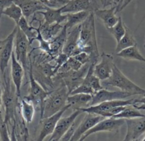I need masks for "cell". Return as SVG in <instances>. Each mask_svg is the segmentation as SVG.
<instances>
[{
	"label": "cell",
	"instance_id": "1",
	"mask_svg": "<svg viewBox=\"0 0 145 141\" xmlns=\"http://www.w3.org/2000/svg\"><path fill=\"white\" fill-rule=\"evenodd\" d=\"M2 100L5 110V122L12 126V131H14L16 118L17 116V108H19V96L16 93V88L7 71L2 75ZM2 80V79H1Z\"/></svg>",
	"mask_w": 145,
	"mask_h": 141
},
{
	"label": "cell",
	"instance_id": "2",
	"mask_svg": "<svg viewBox=\"0 0 145 141\" xmlns=\"http://www.w3.org/2000/svg\"><path fill=\"white\" fill-rule=\"evenodd\" d=\"M80 52H86L90 56V64H97L100 54L96 39L94 12H90L87 19L81 24L76 54Z\"/></svg>",
	"mask_w": 145,
	"mask_h": 141
},
{
	"label": "cell",
	"instance_id": "3",
	"mask_svg": "<svg viewBox=\"0 0 145 141\" xmlns=\"http://www.w3.org/2000/svg\"><path fill=\"white\" fill-rule=\"evenodd\" d=\"M68 96L69 92L63 83L58 89L51 91V93L44 100L41 119L51 116L66 106Z\"/></svg>",
	"mask_w": 145,
	"mask_h": 141
},
{
	"label": "cell",
	"instance_id": "4",
	"mask_svg": "<svg viewBox=\"0 0 145 141\" xmlns=\"http://www.w3.org/2000/svg\"><path fill=\"white\" fill-rule=\"evenodd\" d=\"M102 81H103L102 83L106 85V86L118 88L122 91L130 93L132 96L145 95V89L139 87L134 82L129 80L125 74H123V73L115 64H114L111 76L107 79Z\"/></svg>",
	"mask_w": 145,
	"mask_h": 141
},
{
	"label": "cell",
	"instance_id": "5",
	"mask_svg": "<svg viewBox=\"0 0 145 141\" xmlns=\"http://www.w3.org/2000/svg\"><path fill=\"white\" fill-rule=\"evenodd\" d=\"M29 81H30V89H29V93L28 96H24V98L27 101L30 102L35 108H39L41 113L42 112L43 106L45 99L47 96L51 93V91H46L36 81L33 76V65H32V61L31 58V55L29 54Z\"/></svg>",
	"mask_w": 145,
	"mask_h": 141
},
{
	"label": "cell",
	"instance_id": "6",
	"mask_svg": "<svg viewBox=\"0 0 145 141\" xmlns=\"http://www.w3.org/2000/svg\"><path fill=\"white\" fill-rule=\"evenodd\" d=\"M30 42L26 35L17 26L16 34L14 38V54L17 61L22 64L25 71V75L27 76L28 62L29 61V47Z\"/></svg>",
	"mask_w": 145,
	"mask_h": 141
},
{
	"label": "cell",
	"instance_id": "7",
	"mask_svg": "<svg viewBox=\"0 0 145 141\" xmlns=\"http://www.w3.org/2000/svg\"><path fill=\"white\" fill-rule=\"evenodd\" d=\"M90 65V63H87L78 71H71L66 73H56V76L60 78L61 81L66 86L70 94L83 81Z\"/></svg>",
	"mask_w": 145,
	"mask_h": 141
},
{
	"label": "cell",
	"instance_id": "8",
	"mask_svg": "<svg viewBox=\"0 0 145 141\" xmlns=\"http://www.w3.org/2000/svg\"><path fill=\"white\" fill-rule=\"evenodd\" d=\"M17 30L16 24L13 31L4 40H0V73L4 74L8 67L13 53L14 38Z\"/></svg>",
	"mask_w": 145,
	"mask_h": 141
},
{
	"label": "cell",
	"instance_id": "9",
	"mask_svg": "<svg viewBox=\"0 0 145 141\" xmlns=\"http://www.w3.org/2000/svg\"><path fill=\"white\" fill-rule=\"evenodd\" d=\"M125 123V119L115 118H105L103 120L97 123L95 126H93L91 129L86 132L83 136L80 138V140H84L88 137L96 132H117L120 127H122Z\"/></svg>",
	"mask_w": 145,
	"mask_h": 141
},
{
	"label": "cell",
	"instance_id": "10",
	"mask_svg": "<svg viewBox=\"0 0 145 141\" xmlns=\"http://www.w3.org/2000/svg\"><path fill=\"white\" fill-rule=\"evenodd\" d=\"M134 99L125 100V99H119V100H109V101H104L98 104L90 106L87 108H83L80 109L83 113H93L96 115H101L104 118H107V114L111 108H115L117 106H129L132 105Z\"/></svg>",
	"mask_w": 145,
	"mask_h": 141
},
{
	"label": "cell",
	"instance_id": "11",
	"mask_svg": "<svg viewBox=\"0 0 145 141\" xmlns=\"http://www.w3.org/2000/svg\"><path fill=\"white\" fill-rule=\"evenodd\" d=\"M101 7L100 0H70L65 6L61 7V12L63 14L83 11L94 12L97 9H100Z\"/></svg>",
	"mask_w": 145,
	"mask_h": 141
},
{
	"label": "cell",
	"instance_id": "12",
	"mask_svg": "<svg viewBox=\"0 0 145 141\" xmlns=\"http://www.w3.org/2000/svg\"><path fill=\"white\" fill-rule=\"evenodd\" d=\"M69 108H71V105H67L66 106L57 112L56 113L51 115V116L46 117V118H43L41 119V131H40L39 135L38 137V140H43L45 139L48 135H51L54 132V129L56 128L57 123L59 121L60 118L62 117V115L65 113L66 111H68Z\"/></svg>",
	"mask_w": 145,
	"mask_h": 141
},
{
	"label": "cell",
	"instance_id": "13",
	"mask_svg": "<svg viewBox=\"0 0 145 141\" xmlns=\"http://www.w3.org/2000/svg\"><path fill=\"white\" fill-rule=\"evenodd\" d=\"M127 133L124 140H138L145 133V115L138 118L125 119Z\"/></svg>",
	"mask_w": 145,
	"mask_h": 141
},
{
	"label": "cell",
	"instance_id": "14",
	"mask_svg": "<svg viewBox=\"0 0 145 141\" xmlns=\"http://www.w3.org/2000/svg\"><path fill=\"white\" fill-rule=\"evenodd\" d=\"M83 112L80 110H74V112L68 116L64 118L61 117L57 123L55 129L51 134V138H49V140H60L65 132L69 130L78 117Z\"/></svg>",
	"mask_w": 145,
	"mask_h": 141
},
{
	"label": "cell",
	"instance_id": "15",
	"mask_svg": "<svg viewBox=\"0 0 145 141\" xmlns=\"http://www.w3.org/2000/svg\"><path fill=\"white\" fill-rule=\"evenodd\" d=\"M86 113V115L83 118V120L80 121L71 140H80V138L87 131L91 129L100 121L105 118L101 115H96V114L88 113Z\"/></svg>",
	"mask_w": 145,
	"mask_h": 141
},
{
	"label": "cell",
	"instance_id": "16",
	"mask_svg": "<svg viewBox=\"0 0 145 141\" xmlns=\"http://www.w3.org/2000/svg\"><path fill=\"white\" fill-rule=\"evenodd\" d=\"M80 27L81 24L67 31L66 39L63 47L62 52L66 54L68 57L75 56L77 54Z\"/></svg>",
	"mask_w": 145,
	"mask_h": 141
},
{
	"label": "cell",
	"instance_id": "17",
	"mask_svg": "<svg viewBox=\"0 0 145 141\" xmlns=\"http://www.w3.org/2000/svg\"><path fill=\"white\" fill-rule=\"evenodd\" d=\"M114 64L112 55L103 52L100 62L94 66V74L101 81L106 80L112 74Z\"/></svg>",
	"mask_w": 145,
	"mask_h": 141
},
{
	"label": "cell",
	"instance_id": "18",
	"mask_svg": "<svg viewBox=\"0 0 145 141\" xmlns=\"http://www.w3.org/2000/svg\"><path fill=\"white\" fill-rule=\"evenodd\" d=\"M132 95L127 92L122 91H108L106 89H101L99 91L96 92L93 95L91 100L89 103L90 106L98 104L104 101H109V100H119V99H126Z\"/></svg>",
	"mask_w": 145,
	"mask_h": 141
},
{
	"label": "cell",
	"instance_id": "19",
	"mask_svg": "<svg viewBox=\"0 0 145 141\" xmlns=\"http://www.w3.org/2000/svg\"><path fill=\"white\" fill-rule=\"evenodd\" d=\"M25 74V71L22 64L17 61L15 56L14 51H13L11 58V78L14 85L16 88V93L19 98L22 97V86L23 78Z\"/></svg>",
	"mask_w": 145,
	"mask_h": 141
},
{
	"label": "cell",
	"instance_id": "20",
	"mask_svg": "<svg viewBox=\"0 0 145 141\" xmlns=\"http://www.w3.org/2000/svg\"><path fill=\"white\" fill-rule=\"evenodd\" d=\"M14 2L20 7L23 16L27 20L31 15L40 11L46 10L48 8L39 0H14Z\"/></svg>",
	"mask_w": 145,
	"mask_h": 141
},
{
	"label": "cell",
	"instance_id": "21",
	"mask_svg": "<svg viewBox=\"0 0 145 141\" xmlns=\"http://www.w3.org/2000/svg\"><path fill=\"white\" fill-rule=\"evenodd\" d=\"M116 7L113 6L110 9H99L95 11V16L103 22L106 29L111 28L118 22L119 16H117L115 12Z\"/></svg>",
	"mask_w": 145,
	"mask_h": 141
},
{
	"label": "cell",
	"instance_id": "22",
	"mask_svg": "<svg viewBox=\"0 0 145 141\" xmlns=\"http://www.w3.org/2000/svg\"><path fill=\"white\" fill-rule=\"evenodd\" d=\"M33 17V19L37 20L39 23V28H40V31H41L42 37H44V39L46 41H50L55 38L57 35L60 33L61 30H62L63 25H61L59 23H54L52 24H48L44 23L42 24L41 22L42 21L41 19H39L38 18H36V14Z\"/></svg>",
	"mask_w": 145,
	"mask_h": 141
},
{
	"label": "cell",
	"instance_id": "23",
	"mask_svg": "<svg viewBox=\"0 0 145 141\" xmlns=\"http://www.w3.org/2000/svg\"><path fill=\"white\" fill-rule=\"evenodd\" d=\"M39 14H41L44 16V23L48 24H52L54 23L61 24L66 21V14L64 15L60 9H52L47 8L44 11H40L37 12Z\"/></svg>",
	"mask_w": 145,
	"mask_h": 141
},
{
	"label": "cell",
	"instance_id": "24",
	"mask_svg": "<svg viewBox=\"0 0 145 141\" xmlns=\"http://www.w3.org/2000/svg\"><path fill=\"white\" fill-rule=\"evenodd\" d=\"M93 95L86 93H76L69 95L68 97V103L71 105V108L73 110H80L89 106Z\"/></svg>",
	"mask_w": 145,
	"mask_h": 141
},
{
	"label": "cell",
	"instance_id": "25",
	"mask_svg": "<svg viewBox=\"0 0 145 141\" xmlns=\"http://www.w3.org/2000/svg\"><path fill=\"white\" fill-rule=\"evenodd\" d=\"M90 12L87 11L75 12V13H66V23L64 24L67 31H69L74 26L83 23L88 18Z\"/></svg>",
	"mask_w": 145,
	"mask_h": 141
},
{
	"label": "cell",
	"instance_id": "26",
	"mask_svg": "<svg viewBox=\"0 0 145 141\" xmlns=\"http://www.w3.org/2000/svg\"><path fill=\"white\" fill-rule=\"evenodd\" d=\"M117 56L126 60H136L145 63V58L142 56L137 47V44L128 47L116 53Z\"/></svg>",
	"mask_w": 145,
	"mask_h": 141
},
{
	"label": "cell",
	"instance_id": "27",
	"mask_svg": "<svg viewBox=\"0 0 145 141\" xmlns=\"http://www.w3.org/2000/svg\"><path fill=\"white\" fill-rule=\"evenodd\" d=\"M21 101L19 105L21 115L25 122L27 124L31 123L33 119L35 114V106L30 102L25 100L24 98H20Z\"/></svg>",
	"mask_w": 145,
	"mask_h": 141
},
{
	"label": "cell",
	"instance_id": "28",
	"mask_svg": "<svg viewBox=\"0 0 145 141\" xmlns=\"http://www.w3.org/2000/svg\"><path fill=\"white\" fill-rule=\"evenodd\" d=\"M137 45V41L132 34V31L126 26V31L123 37L121 38V39L117 43L116 49H115V52H120L122 50L128 47H132V46Z\"/></svg>",
	"mask_w": 145,
	"mask_h": 141
},
{
	"label": "cell",
	"instance_id": "29",
	"mask_svg": "<svg viewBox=\"0 0 145 141\" xmlns=\"http://www.w3.org/2000/svg\"><path fill=\"white\" fill-rule=\"evenodd\" d=\"M145 115L137 108H135L132 105L127 106L125 109L122 110L120 113L117 115H114L112 118H121V119H131V118H138V117H142Z\"/></svg>",
	"mask_w": 145,
	"mask_h": 141
},
{
	"label": "cell",
	"instance_id": "30",
	"mask_svg": "<svg viewBox=\"0 0 145 141\" xmlns=\"http://www.w3.org/2000/svg\"><path fill=\"white\" fill-rule=\"evenodd\" d=\"M2 80H1V73H0V140H11L8 126L5 122V118L2 115Z\"/></svg>",
	"mask_w": 145,
	"mask_h": 141
},
{
	"label": "cell",
	"instance_id": "31",
	"mask_svg": "<svg viewBox=\"0 0 145 141\" xmlns=\"http://www.w3.org/2000/svg\"><path fill=\"white\" fill-rule=\"evenodd\" d=\"M17 26L23 31V33L26 35V37H27L29 42H30V44H31L33 41V39L36 37V31L33 29V26L29 24L28 20L24 16L21 18Z\"/></svg>",
	"mask_w": 145,
	"mask_h": 141
},
{
	"label": "cell",
	"instance_id": "32",
	"mask_svg": "<svg viewBox=\"0 0 145 141\" xmlns=\"http://www.w3.org/2000/svg\"><path fill=\"white\" fill-rule=\"evenodd\" d=\"M2 14L6 15L10 19H13L16 25L18 24L21 18L23 16V13H22L21 7L14 2L12 3L10 6L7 7L6 9H4L2 11Z\"/></svg>",
	"mask_w": 145,
	"mask_h": 141
},
{
	"label": "cell",
	"instance_id": "33",
	"mask_svg": "<svg viewBox=\"0 0 145 141\" xmlns=\"http://www.w3.org/2000/svg\"><path fill=\"white\" fill-rule=\"evenodd\" d=\"M107 30L108 31L109 33H110L112 37H114V39H115L116 42L118 43L125 33L126 26H125V24L123 23V21H122L121 16H119L118 22H117L112 27L107 29Z\"/></svg>",
	"mask_w": 145,
	"mask_h": 141
},
{
	"label": "cell",
	"instance_id": "34",
	"mask_svg": "<svg viewBox=\"0 0 145 141\" xmlns=\"http://www.w3.org/2000/svg\"><path fill=\"white\" fill-rule=\"evenodd\" d=\"M83 66V64L76 59L74 56H70L68 57L67 61L60 67L57 73H66L71 71H78Z\"/></svg>",
	"mask_w": 145,
	"mask_h": 141
},
{
	"label": "cell",
	"instance_id": "35",
	"mask_svg": "<svg viewBox=\"0 0 145 141\" xmlns=\"http://www.w3.org/2000/svg\"><path fill=\"white\" fill-rule=\"evenodd\" d=\"M76 93H86V94L93 95L95 93V91L90 86V84L86 81L83 80V81L76 89L72 91L69 95L76 94Z\"/></svg>",
	"mask_w": 145,
	"mask_h": 141
},
{
	"label": "cell",
	"instance_id": "36",
	"mask_svg": "<svg viewBox=\"0 0 145 141\" xmlns=\"http://www.w3.org/2000/svg\"><path fill=\"white\" fill-rule=\"evenodd\" d=\"M46 7L52 9H60L65 6L70 0H39Z\"/></svg>",
	"mask_w": 145,
	"mask_h": 141
},
{
	"label": "cell",
	"instance_id": "37",
	"mask_svg": "<svg viewBox=\"0 0 145 141\" xmlns=\"http://www.w3.org/2000/svg\"><path fill=\"white\" fill-rule=\"evenodd\" d=\"M72 56H74L75 58L77 59L80 63H81L83 65L87 64V63H90V56L86 52H80L76 55Z\"/></svg>",
	"mask_w": 145,
	"mask_h": 141
},
{
	"label": "cell",
	"instance_id": "38",
	"mask_svg": "<svg viewBox=\"0 0 145 141\" xmlns=\"http://www.w3.org/2000/svg\"><path fill=\"white\" fill-rule=\"evenodd\" d=\"M142 96V97L139 98L134 99L133 103L132 105L135 108H137L138 110H140V111L145 110V95H143Z\"/></svg>",
	"mask_w": 145,
	"mask_h": 141
},
{
	"label": "cell",
	"instance_id": "39",
	"mask_svg": "<svg viewBox=\"0 0 145 141\" xmlns=\"http://www.w3.org/2000/svg\"><path fill=\"white\" fill-rule=\"evenodd\" d=\"M76 121H75V122L73 123V124H72V125H71V128H69V130H68V131H67L66 132H65V135H63V136L61 138V140H71V138H72V135H73V133H74L75 131H76V125H77V123H76Z\"/></svg>",
	"mask_w": 145,
	"mask_h": 141
},
{
	"label": "cell",
	"instance_id": "40",
	"mask_svg": "<svg viewBox=\"0 0 145 141\" xmlns=\"http://www.w3.org/2000/svg\"><path fill=\"white\" fill-rule=\"evenodd\" d=\"M133 0H120L118 5H116V9H115V12L117 14L120 12L121 11L123 10L131 2H132Z\"/></svg>",
	"mask_w": 145,
	"mask_h": 141
},
{
	"label": "cell",
	"instance_id": "41",
	"mask_svg": "<svg viewBox=\"0 0 145 141\" xmlns=\"http://www.w3.org/2000/svg\"><path fill=\"white\" fill-rule=\"evenodd\" d=\"M120 0H100L102 4V7L107 8L108 7H113L118 5Z\"/></svg>",
	"mask_w": 145,
	"mask_h": 141
},
{
	"label": "cell",
	"instance_id": "42",
	"mask_svg": "<svg viewBox=\"0 0 145 141\" xmlns=\"http://www.w3.org/2000/svg\"><path fill=\"white\" fill-rule=\"evenodd\" d=\"M14 3V0H0V10L3 11Z\"/></svg>",
	"mask_w": 145,
	"mask_h": 141
},
{
	"label": "cell",
	"instance_id": "43",
	"mask_svg": "<svg viewBox=\"0 0 145 141\" xmlns=\"http://www.w3.org/2000/svg\"><path fill=\"white\" fill-rule=\"evenodd\" d=\"M2 11L0 10V19H1V16H2Z\"/></svg>",
	"mask_w": 145,
	"mask_h": 141
},
{
	"label": "cell",
	"instance_id": "44",
	"mask_svg": "<svg viewBox=\"0 0 145 141\" xmlns=\"http://www.w3.org/2000/svg\"><path fill=\"white\" fill-rule=\"evenodd\" d=\"M145 140V137L143 138V140Z\"/></svg>",
	"mask_w": 145,
	"mask_h": 141
},
{
	"label": "cell",
	"instance_id": "45",
	"mask_svg": "<svg viewBox=\"0 0 145 141\" xmlns=\"http://www.w3.org/2000/svg\"><path fill=\"white\" fill-rule=\"evenodd\" d=\"M144 48H145V44H144Z\"/></svg>",
	"mask_w": 145,
	"mask_h": 141
}]
</instances>
